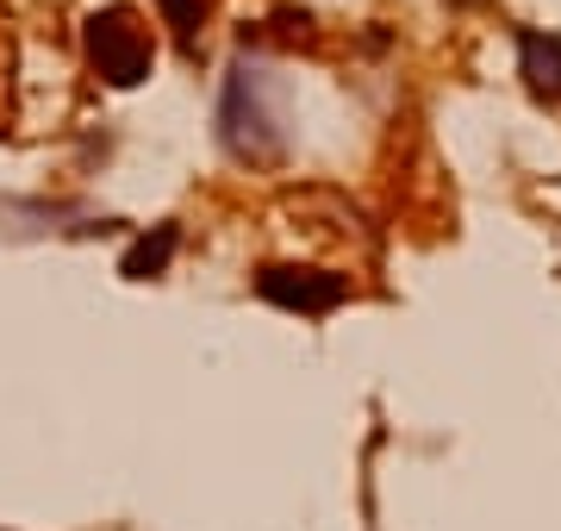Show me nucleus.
I'll use <instances>...</instances> for the list:
<instances>
[{"instance_id": "obj_1", "label": "nucleus", "mask_w": 561, "mask_h": 531, "mask_svg": "<svg viewBox=\"0 0 561 531\" xmlns=\"http://www.w3.org/2000/svg\"><path fill=\"white\" fill-rule=\"evenodd\" d=\"M81 38H88V63H94L113 88H138L144 76H150V32H144V20L131 7H101V13H88Z\"/></svg>"}, {"instance_id": "obj_2", "label": "nucleus", "mask_w": 561, "mask_h": 531, "mask_svg": "<svg viewBox=\"0 0 561 531\" xmlns=\"http://www.w3.org/2000/svg\"><path fill=\"white\" fill-rule=\"evenodd\" d=\"M219 125H225V144L238 150V157H275L280 144V120L262 106V76L256 69H238L231 82H225V106H219Z\"/></svg>"}, {"instance_id": "obj_3", "label": "nucleus", "mask_w": 561, "mask_h": 531, "mask_svg": "<svg viewBox=\"0 0 561 531\" xmlns=\"http://www.w3.org/2000/svg\"><path fill=\"white\" fill-rule=\"evenodd\" d=\"M256 294L262 301H275L287 313H331L350 301V275L337 269H306V263H262L256 269Z\"/></svg>"}, {"instance_id": "obj_4", "label": "nucleus", "mask_w": 561, "mask_h": 531, "mask_svg": "<svg viewBox=\"0 0 561 531\" xmlns=\"http://www.w3.org/2000/svg\"><path fill=\"white\" fill-rule=\"evenodd\" d=\"M181 250V225H157V231H144L138 245L119 257V275H131V282H150V275H162L169 269V257Z\"/></svg>"}, {"instance_id": "obj_5", "label": "nucleus", "mask_w": 561, "mask_h": 531, "mask_svg": "<svg viewBox=\"0 0 561 531\" xmlns=\"http://www.w3.org/2000/svg\"><path fill=\"white\" fill-rule=\"evenodd\" d=\"M524 50V76L542 101H561V38H542V32H518Z\"/></svg>"}, {"instance_id": "obj_6", "label": "nucleus", "mask_w": 561, "mask_h": 531, "mask_svg": "<svg viewBox=\"0 0 561 531\" xmlns=\"http://www.w3.org/2000/svg\"><path fill=\"white\" fill-rule=\"evenodd\" d=\"M157 7H162V20L175 25V38L194 44V32H201V20H206V7H213V0H157Z\"/></svg>"}]
</instances>
